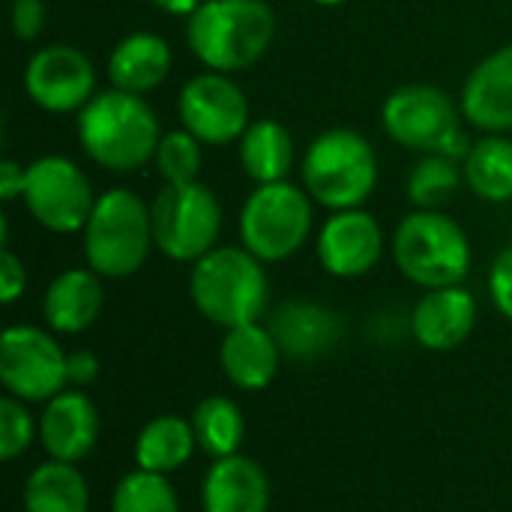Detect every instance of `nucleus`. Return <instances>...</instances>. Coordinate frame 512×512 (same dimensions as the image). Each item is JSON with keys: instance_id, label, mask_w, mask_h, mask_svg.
<instances>
[{"instance_id": "1", "label": "nucleus", "mask_w": 512, "mask_h": 512, "mask_svg": "<svg viewBox=\"0 0 512 512\" xmlns=\"http://www.w3.org/2000/svg\"><path fill=\"white\" fill-rule=\"evenodd\" d=\"M78 141L84 153L108 171H135L156 156L162 141L153 108L126 90L96 93L78 117Z\"/></svg>"}, {"instance_id": "2", "label": "nucleus", "mask_w": 512, "mask_h": 512, "mask_svg": "<svg viewBox=\"0 0 512 512\" xmlns=\"http://www.w3.org/2000/svg\"><path fill=\"white\" fill-rule=\"evenodd\" d=\"M276 15L264 0H204L186 27L189 48L213 72H237L264 57Z\"/></svg>"}, {"instance_id": "3", "label": "nucleus", "mask_w": 512, "mask_h": 512, "mask_svg": "<svg viewBox=\"0 0 512 512\" xmlns=\"http://www.w3.org/2000/svg\"><path fill=\"white\" fill-rule=\"evenodd\" d=\"M261 264L264 261H258L249 249H210L195 261L189 276L195 309L222 330L255 324L267 306V276Z\"/></svg>"}, {"instance_id": "4", "label": "nucleus", "mask_w": 512, "mask_h": 512, "mask_svg": "<svg viewBox=\"0 0 512 512\" xmlns=\"http://www.w3.org/2000/svg\"><path fill=\"white\" fill-rule=\"evenodd\" d=\"M153 219L150 207L129 189H108L96 198L84 225V258L102 279H126L138 273L150 255Z\"/></svg>"}, {"instance_id": "5", "label": "nucleus", "mask_w": 512, "mask_h": 512, "mask_svg": "<svg viewBox=\"0 0 512 512\" xmlns=\"http://www.w3.org/2000/svg\"><path fill=\"white\" fill-rule=\"evenodd\" d=\"M393 258L405 279L432 291L462 285L471 270V243L459 222L438 210L405 216L393 237Z\"/></svg>"}, {"instance_id": "6", "label": "nucleus", "mask_w": 512, "mask_h": 512, "mask_svg": "<svg viewBox=\"0 0 512 512\" xmlns=\"http://www.w3.org/2000/svg\"><path fill=\"white\" fill-rule=\"evenodd\" d=\"M306 192L330 207L357 210L378 183V159L372 144L354 129H330L318 135L303 159Z\"/></svg>"}, {"instance_id": "7", "label": "nucleus", "mask_w": 512, "mask_h": 512, "mask_svg": "<svg viewBox=\"0 0 512 512\" xmlns=\"http://www.w3.org/2000/svg\"><path fill=\"white\" fill-rule=\"evenodd\" d=\"M312 231V201L309 192L282 183L258 186L240 213V237L243 249H249L258 261L273 264L291 258Z\"/></svg>"}, {"instance_id": "8", "label": "nucleus", "mask_w": 512, "mask_h": 512, "mask_svg": "<svg viewBox=\"0 0 512 512\" xmlns=\"http://www.w3.org/2000/svg\"><path fill=\"white\" fill-rule=\"evenodd\" d=\"M153 219V243L171 261H198L210 249H216V237L222 228V207L210 186L204 183H180L165 186L150 204Z\"/></svg>"}, {"instance_id": "9", "label": "nucleus", "mask_w": 512, "mask_h": 512, "mask_svg": "<svg viewBox=\"0 0 512 512\" xmlns=\"http://www.w3.org/2000/svg\"><path fill=\"white\" fill-rule=\"evenodd\" d=\"M21 198H24L30 216L54 234L84 231V225L93 213V204H96L90 180L66 156L36 159L24 174Z\"/></svg>"}, {"instance_id": "10", "label": "nucleus", "mask_w": 512, "mask_h": 512, "mask_svg": "<svg viewBox=\"0 0 512 512\" xmlns=\"http://www.w3.org/2000/svg\"><path fill=\"white\" fill-rule=\"evenodd\" d=\"M66 357L45 330L30 324L9 327L0 336V381L21 402H51L69 384Z\"/></svg>"}, {"instance_id": "11", "label": "nucleus", "mask_w": 512, "mask_h": 512, "mask_svg": "<svg viewBox=\"0 0 512 512\" xmlns=\"http://www.w3.org/2000/svg\"><path fill=\"white\" fill-rule=\"evenodd\" d=\"M384 129L387 135L420 153H444L450 141L462 132L453 99L429 84H408L390 93L384 102Z\"/></svg>"}, {"instance_id": "12", "label": "nucleus", "mask_w": 512, "mask_h": 512, "mask_svg": "<svg viewBox=\"0 0 512 512\" xmlns=\"http://www.w3.org/2000/svg\"><path fill=\"white\" fill-rule=\"evenodd\" d=\"M180 120L204 144H231L249 129L243 90L225 72H204L186 81L180 93Z\"/></svg>"}, {"instance_id": "13", "label": "nucleus", "mask_w": 512, "mask_h": 512, "mask_svg": "<svg viewBox=\"0 0 512 512\" xmlns=\"http://www.w3.org/2000/svg\"><path fill=\"white\" fill-rule=\"evenodd\" d=\"M24 87L39 108L51 114H66L84 108L93 99L96 72L84 51L72 45H48L30 57Z\"/></svg>"}, {"instance_id": "14", "label": "nucleus", "mask_w": 512, "mask_h": 512, "mask_svg": "<svg viewBox=\"0 0 512 512\" xmlns=\"http://www.w3.org/2000/svg\"><path fill=\"white\" fill-rule=\"evenodd\" d=\"M384 252V231L366 210L333 213L318 234V261L330 276L357 279L366 276Z\"/></svg>"}, {"instance_id": "15", "label": "nucleus", "mask_w": 512, "mask_h": 512, "mask_svg": "<svg viewBox=\"0 0 512 512\" xmlns=\"http://www.w3.org/2000/svg\"><path fill=\"white\" fill-rule=\"evenodd\" d=\"M99 441V411L81 390H63L39 417V444L48 459L78 465Z\"/></svg>"}, {"instance_id": "16", "label": "nucleus", "mask_w": 512, "mask_h": 512, "mask_svg": "<svg viewBox=\"0 0 512 512\" xmlns=\"http://www.w3.org/2000/svg\"><path fill=\"white\" fill-rule=\"evenodd\" d=\"M477 324V300L462 285L432 288L414 306L411 333L429 351H453L459 348Z\"/></svg>"}, {"instance_id": "17", "label": "nucleus", "mask_w": 512, "mask_h": 512, "mask_svg": "<svg viewBox=\"0 0 512 512\" xmlns=\"http://www.w3.org/2000/svg\"><path fill=\"white\" fill-rule=\"evenodd\" d=\"M282 357L285 354L276 336L270 333V327H261L258 321L225 330V339L219 348V363H222L225 378L237 390H246V393H258L270 387L273 378L279 375Z\"/></svg>"}, {"instance_id": "18", "label": "nucleus", "mask_w": 512, "mask_h": 512, "mask_svg": "<svg viewBox=\"0 0 512 512\" xmlns=\"http://www.w3.org/2000/svg\"><path fill=\"white\" fill-rule=\"evenodd\" d=\"M204 512H267L270 510V480L264 468L243 456L216 459L201 483Z\"/></svg>"}, {"instance_id": "19", "label": "nucleus", "mask_w": 512, "mask_h": 512, "mask_svg": "<svg viewBox=\"0 0 512 512\" xmlns=\"http://www.w3.org/2000/svg\"><path fill=\"white\" fill-rule=\"evenodd\" d=\"M462 114L486 132L512 129V42L489 54L468 75L462 90Z\"/></svg>"}, {"instance_id": "20", "label": "nucleus", "mask_w": 512, "mask_h": 512, "mask_svg": "<svg viewBox=\"0 0 512 512\" xmlns=\"http://www.w3.org/2000/svg\"><path fill=\"white\" fill-rule=\"evenodd\" d=\"M270 333L291 360H315L342 339V318L321 303L291 300L270 318Z\"/></svg>"}, {"instance_id": "21", "label": "nucleus", "mask_w": 512, "mask_h": 512, "mask_svg": "<svg viewBox=\"0 0 512 512\" xmlns=\"http://www.w3.org/2000/svg\"><path fill=\"white\" fill-rule=\"evenodd\" d=\"M102 303H105V294H102L99 273H93L90 267L63 270L42 297V315L54 333L75 336L96 324Z\"/></svg>"}, {"instance_id": "22", "label": "nucleus", "mask_w": 512, "mask_h": 512, "mask_svg": "<svg viewBox=\"0 0 512 512\" xmlns=\"http://www.w3.org/2000/svg\"><path fill=\"white\" fill-rule=\"evenodd\" d=\"M171 72V48L156 33H129L108 57V78L117 90L147 93Z\"/></svg>"}, {"instance_id": "23", "label": "nucleus", "mask_w": 512, "mask_h": 512, "mask_svg": "<svg viewBox=\"0 0 512 512\" xmlns=\"http://www.w3.org/2000/svg\"><path fill=\"white\" fill-rule=\"evenodd\" d=\"M198 447L192 420L177 414L153 417L135 438V465L153 474H174L180 471Z\"/></svg>"}, {"instance_id": "24", "label": "nucleus", "mask_w": 512, "mask_h": 512, "mask_svg": "<svg viewBox=\"0 0 512 512\" xmlns=\"http://www.w3.org/2000/svg\"><path fill=\"white\" fill-rule=\"evenodd\" d=\"M24 512H90L87 480L69 462H42L24 483Z\"/></svg>"}, {"instance_id": "25", "label": "nucleus", "mask_w": 512, "mask_h": 512, "mask_svg": "<svg viewBox=\"0 0 512 512\" xmlns=\"http://www.w3.org/2000/svg\"><path fill=\"white\" fill-rule=\"evenodd\" d=\"M240 162L258 186L282 183L294 162L291 132L279 120H255L240 138Z\"/></svg>"}, {"instance_id": "26", "label": "nucleus", "mask_w": 512, "mask_h": 512, "mask_svg": "<svg viewBox=\"0 0 512 512\" xmlns=\"http://www.w3.org/2000/svg\"><path fill=\"white\" fill-rule=\"evenodd\" d=\"M192 429H195L198 447L213 459H225V456L240 453V444L246 438L243 411L237 402H231L225 396L201 399L195 414H192Z\"/></svg>"}, {"instance_id": "27", "label": "nucleus", "mask_w": 512, "mask_h": 512, "mask_svg": "<svg viewBox=\"0 0 512 512\" xmlns=\"http://www.w3.org/2000/svg\"><path fill=\"white\" fill-rule=\"evenodd\" d=\"M468 186L486 201H510L512 198V141L501 135H489L474 144L465 159Z\"/></svg>"}, {"instance_id": "28", "label": "nucleus", "mask_w": 512, "mask_h": 512, "mask_svg": "<svg viewBox=\"0 0 512 512\" xmlns=\"http://www.w3.org/2000/svg\"><path fill=\"white\" fill-rule=\"evenodd\" d=\"M111 512H180V498L165 474L138 468L114 486Z\"/></svg>"}, {"instance_id": "29", "label": "nucleus", "mask_w": 512, "mask_h": 512, "mask_svg": "<svg viewBox=\"0 0 512 512\" xmlns=\"http://www.w3.org/2000/svg\"><path fill=\"white\" fill-rule=\"evenodd\" d=\"M405 189H408V198L420 210H435V207L447 204L453 198V192L459 189L456 159H447L441 153H429L426 159H420L414 165V171L408 174Z\"/></svg>"}, {"instance_id": "30", "label": "nucleus", "mask_w": 512, "mask_h": 512, "mask_svg": "<svg viewBox=\"0 0 512 512\" xmlns=\"http://www.w3.org/2000/svg\"><path fill=\"white\" fill-rule=\"evenodd\" d=\"M153 159H156V168L168 186L195 183L198 171H201V144L192 132L177 129V132L162 135Z\"/></svg>"}, {"instance_id": "31", "label": "nucleus", "mask_w": 512, "mask_h": 512, "mask_svg": "<svg viewBox=\"0 0 512 512\" xmlns=\"http://www.w3.org/2000/svg\"><path fill=\"white\" fill-rule=\"evenodd\" d=\"M39 438V423H33L27 402L15 396L0 399V459L12 462L27 453V447Z\"/></svg>"}, {"instance_id": "32", "label": "nucleus", "mask_w": 512, "mask_h": 512, "mask_svg": "<svg viewBox=\"0 0 512 512\" xmlns=\"http://www.w3.org/2000/svg\"><path fill=\"white\" fill-rule=\"evenodd\" d=\"M489 291H492L498 312L512 321V246L495 258L492 273H489Z\"/></svg>"}, {"instance_id": "33", "label": "nucleus", "mask_w": 512, "mask_h": 512, "mask_svg": "<svg viewBox=\"0 0 512 512\" xmlns=\"http://www.w3.org/2000/svg\"><path fill=\"white\" fill-rule=\"evenodd\" d=\"M45 3L42 0H15L12 3V30L21 42H30L42 33Z\"/></svg>"}, {"instance_id": "34", "label": "nucleus", "mask_w": 512, "mask_h": 512, "mask_svg": "<svg viewBox=\"0 0 512 512\" xmlns=\"http://www.w3.org/2000/svg\"><path fill=\"white\" fill-rule=\"evenodd\" d=\"M24 285H27L24 264L9 249H3L0 252V300L3 303H15L24 294Z\"/></svg>"}, {"instance_id": "35", "label": "nucleus", "mask_w": 512, "mask_h": 512, "mask_svg": "<svg viewBox=\"0 0 512 512\" xmlns=\"http://www.w3.org/2000/svg\"><path fill=\"white\" fill-rule=\"evenodd\" d=\"M66 372L72 387H87L99 378V357L87 348H78L66 357Z\"/></svg>"}, {"instance_id": "36", "label": "nucleus", "mask_w": 512, "mask_h": 512, "mask_svg": "<svg viewBox=\"0 0 512 512\" xmlns=\"http://www.w3.org/2000/svg\"><path fill=\"white\" fill-rule=\"evenodd\" d=\"M24 174H27V168H21L18 162H12V159L0 162V198L3 201L24 192Z\"/></svg>"}, {"instance_id": "37", "label": "nucleus", "mask_w": 512, "mask_h": 512, "mask_svg": "<svg viewBox=\"0 0 512 512\" xmlns=\"http://www.w3.org/2000/svg\"><path fill=\"white\" fill-rule=\"evenodd\" d=\"M204 0H153V6H159L162 12H171V15H192Z\"/></svg>"}, {"instance_id": "38", "label": "nucleus", "mask_w": 512, "mask_h": 512, "mask_svg": "<svg viewBox=\"0 0 512 512\" xmlns=\"http://www.w3.org/2000/svg\"><path fill=\"white\" fill-rule=\"evenodd\" d=\"M315 3H321V6H336V3H342V0H315Z\"/></svg>"}]
</instances>
